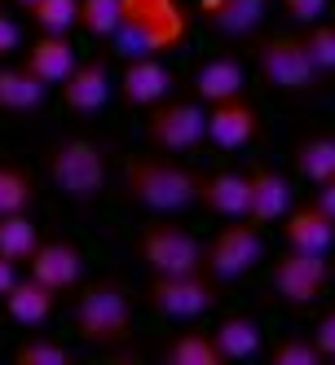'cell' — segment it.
Here are the masks:
<instances>
[{"label": "cell", "mask_w": 335, "mask_h": 365, "mask_svg": "<svg viewBox=\"0 0 335 365\" xmlns=\"http://www.w3.org/2000/svg\"><path fill=\"white\" fill-rule=\"evenodd\" d=\"M119 31L111 36V48L128 62V58H159L172 53L190 40L194 14L181 0H119Z\"/></svg>", "instance_id": "1"}, {"label": "cell", "mask_w": 335, "mask_h": 365, "mask_svg": "<svg viewBox=\"0 0 335 365\" xmlns=\"http://www.w3.org/2000/svg\"><path fill=\"white\" fill-rule=\"evenodd\" d=\"M124 190L137 207L154 216H172L199 202V172L172 163V159H128Z\"/></svg>", "instance_id": "2"}, {"label": "cell", "mask_w": 335, "mask_h": 365, "mask_svg": "<svg viewBox=\"0 0 335 365\" xmlns=\"http://www.w3.org/2000/svg\"><path fill=\"white\" fill-rule=\"evenodd\" d=\"M75 334L93 348H119L133 339V299L119 282H93L75 299Z\"/></svg>", "instance_id": "3"}, {"label": "cell", "mask_w": 335, "mask_h": 365, "mask_svg": "<svg viewBox=\"0 0 335 365\" xmlns=\"http://www.w3.org/2000/svg\"><path fill=\"white\" fill-rule=\"evenodd\" d=\"M49 180H54L71 202L89 207L106 190V154L89 137H62L49 150Z\"/></svg>", "instance_id": "4"}, {"label": "cell", "mask_w": 335, "mask_h": 365, "mask_svg": "<svg viewBox=\"0 0 335 365\" xmlns=\"http://www.w3.org/2000/svg\"><path fill=\"white\" fill-rule=\"evenodd\" d=\"M256 71L278 93H309L318 84V66L309 62V48L300 36H265L256 44Z\"/></svg>", "instance_id": "5"}, {"label": "cell", "mask_w": 335, "mask_h": 365, "mask_svg": "<svg viewBox=\"0 0 335 365\" xmlns=\"http://www.w3.org/2000/svg\"><path fill=\"white\" fill-rule=\"evenodd\" d=\"M146 137L154 150H168V154H186L199 141H208V115H203L199 101L186 97H164L154 101L150 115H146Z\"/></svg>", "instance_id": "6"}, {"label": "cell", "mask_w": 335, "mask_h": 365, "mask_svg": "<svg viewBox=\"0 0 335 365\" xmlns=\"http://www.w3.org/2000/svg\"><path fill=\"white\" fill-rule=\"evenodd\" d=\"M261 259H265V238H261V225L247 220V216L239 225H225L203 247V269L212 273V282H234V277L251 273Z\"/></svg>", "instance_id": "7"}, {"label": "cell", "mask_w": 335, "mask_h": 365, "mask_svg": "<svg viewBox=\"0 0 335 365\" xmlns=\"http://www.w3.org/2000/svg\"><path fill=\"white\" fill-rule=\"evenodd\" d=\"M146 304L159 312V317H172V322H194L203 312H212L216 304V286L212 277L203 273H154L150 286H146Z\"/></svg>", "instance_id": "8"}, {"label": "cell", "mask_w": 335, "mask_h": 365, "mask_svg": "<svg viewBox=\"0 0 335 365\" xmlns=\"http://www.w3.org/2000/svg\"><path fill=\"white\" fill-rule=\"evenodd\" d=\"M137 255L146 259L150 273H203V247L194 233H186L181 225H150L137 238Z\"/></svg>", "instance_id": "9"}, {"label": "cell", "mask_w": 335, "mask_h": 365, "mask_svg": "<svg viewBox=\"0 0 335 365\" xmlns=\"http://www.w3.org/2000/svg\"><path fill=\"white\" fill-rule=\"evenodd\" d=\"M326 282H331V264L322 259V251H296V247H287L274 259V291H278L282 304H291V308L314 304L326 291Z\"/></svg>", "instance_id": "10"}, {"label": "cell", "mask_w": 335, "mask_h": 365, "mask_svg": "<svg viewBox=\"0 0 335 365\" xmlns=\"http://www.w3.org/2000/svg\"><path fill=\"white\" fill-rule=\"evenodd\" d=\"M208 141L225 154L234 150H247L261 141V110L239 93V97H225V101H212L208 110Z\"/></svg>", "instance_id": "11"}, {"label": "cell", "mask_w": 335, "mask_h": 365, "mask_svg": "<svg viewBox=\"0 0 335 365\" xmlns=\"http://www.w3.org/2000/svg\"><path fill=\"white\" fill-rule=\"evenodd\" d=\"M111 93H115V84H111L106 62H101V58L75 62V71L62 80V106L75 110V115H97L111 101Z\"/></svg>", "instance_id": "12"}, {"label": "cell", "mask_w": 335, "mask_h": 365, "mask_svg": "<svg viewBox=\"0 0 335 365\" xmlns=\"http://www.w3.org/2000/svg\"><path fill=\"white\" fill-rule=\"evenodd\" d=\"M172 93V71L159 58H128L119 75V97L133 110H150L154 101H164Z\"/></svg>", "instance_id": "13"}, {"label": "cell", "mask_w": 335, "mask_h": 365, "mask_svg": "<svg viewBox=\"0 0 335 365\" xmlns=\"http://www.w3.org/2000/svg\"><path fill=\"white\" fill-rule=\"evenodd\" d=\"M291 212V180L274 172V168H256L247 172V220L256 225H274Z\"/></svg>", "instance_id": "14"}, {"label": "cell", "mask_w": 335, "mask_h": 365, "mask_svg": "<svg viewBox=\"0 0 335 365\" xmlns=\"http://www.w3.org/2000/svg\"><path fill=\"white\" fill-rule=\"evenodd\" d=\"M27 269L36 282H44L54 295L71 291L75 282H80V269H84V259H80V247H71V242H40L27 259Z\"/></svg>", "instance_id": "15"}, {"label": "cell", "mask_w": 335, "mask_h": 365, "mask_svg": "<svg viewBox=\"0 0 335 365\" xmlns=\"http://www.w3.org/2000/svg\"><path fill=\"white\" fill-rule=\"evenodd\" d=\"M282 242L296 247V251H331L335 242V220L322 212L318 202H304V207H291L282 216Z\"/></svg>", "instance_id": "16"}, {"label": "cell", "mask_w": 335, "mask_h": 365, "mask_svg": "<svg viewBox=\"0 0 335 365\" xmlns=\"http://www.w3.org/2000/svg\"><path fill=\"white\" fill-rule=\"evenodd\" d=\"M22 66H27L40 84H62L66 75L75 71V48L62 31H40L31 44H27V58H22Z\"/></svg>", "instance_id": "17"}, {"label": "cell", "mask_w": 335, "mask_h": 365, "mask_svg": "<svg viewBox=\"0 0 335 365\" xmlns=\"http://www.w3.org/2000/svg\"><path fill=\"white\" fill-rule=\"evenodd\" d=\"M199 202L208 212L225 216V220H243L247 216V176L239 172H199Z\"/></svg>", "instance_id": "18"}, {"label": "cell", "mask_w": 335, "mask_h": 365, "mask_svg": "<svg viewBox=\"0 0 335 365\" xmlns=\"http://www.w3.org/2000/svg\"><path fill=\"white\" fill-rule=\"evenodd\" d=\"M199 14L221 36H247V31L261 27L265 0H199Z\"/></svg>", "instance_id": "19"}, {"label": "cell", "mask_w": 335, "mask_h": 365, "mask_svg": "<svg viewBox=\"0 0 335 365\" xmlns=\"http://www.w3.org/2000/svg\"><path fill=\"white\" fill-rule=\"evenodd\" d=\"M247 84L243 75V62L239 58H208L199 71H194V97L199 101H225V97H239Z\"/></svg>", "instance_id": "20"}, {"label": "cell", "mask_w": 335, "mask_h": 365, "mask_svg": "<svg viewBox=\"0 0 335 365\" xmlns=\"http://www.w3.org/2000/svg\"><path fill=\"white\" fill-rule=\"evenodd\" d=\"M54 291H49L44 282H36V277H22V282H14L9 286V295H5V308H9V317L18 322V326H27V330H36V326H44L49 317H54Z\"/></svg>", "instance_id": "21"}, {"label": "cell", "mask_w": 335, "mask_h": 365, "mask_svg": "<svg viewBox=\"0 0 335 365\" xmlns=\"http://www.w3.org/2000/svg\"><path fill=\"white\" fill-rule=\"evenodd\" d=\"M49 84H40L27 66H0V110L5 115H31L44 106Z\"/></svg>", "instance_id": "22"}, {"label": "cell", "mask_w": 335, "mask_h": 365, "mask_svg": "<svg viewBox=\"0 0 335 365\" xmlns=\"http://www.w3.org/2000/svg\"><path fill=\"white\" fill-rule=\"evenodd\" d=\"M212 339H216L221 361H251L256 352H261V322L247 317V312H239V317H225L212 330Z\"/></svg>", "instance_id": "23"}, {"label": "cell", "mask_w": 335, "mask_h": 365, "mask_svg": "<svg viewBox=\"0 0 335 365\" xmlns=\"http://www.w3.org/2000/svg\"><path fill=\"white\" fill-rule=\"evenodd\" d=\"M36 247H40V233H36V220L27 212L0 216V255L14 259V264H27Z\"/></svg>", "instance_id": "24"}, {"label": "cell", "mask_w": 335, "mask_h": 365, "mask_svg": "<svg viewBox=\"0 0 335 365\" xmlns=\"http://www.w3.org/2000/svg\"><path fill=\"white\" fill-rule=\"evenodd\" d=\"M164 361L168 365H221V352H216V339L203 334V330H186L164 344Z\"/></svg>", "instance_id": "25"}, {"label": "cell", "mask_w": 335, "mask_h": 365, "mask_svg": "<svg viewBox=\"0 0 335 365\" xmlns=\"http://www.w3.org/2000/svg\"><path fill=\"white\" fill-rule=\"evenodd\" d=\"M296 172L304 180H314V185H322V180H335V137H309L296 145Z\"/></svg>", "instance_id": "26"}, {"label": "cell", "mask_w": 335, "mask_h": 365, "mask_svg": "<svg viewBox=\"0 0 335 365\" xmlns=\"http://www.w3.org/2000/svg\"><path fill=\"white\" fill-rule=\"evenodd\" d=\"M119 14H124L119 0H80V18H75V27H84L93 40H111L119 31Z\"/></svg>", "instance_id": "27"}, {"label": "cell", "mask_w": 335, "mask_h": 365, "mask_svg": "<svg viewBox=\"0 0 335 365\" xmlns=\"http://www.w3.org/2000/svg\"><path fill=\"white\" fill-rule=\"evenodd\" d=\"M36 198L31 190V176L14 168V163H0V216H9V212H27Z\"/></svg>", "instance_id": "28"}, {"label": "cell", "mask_w": 335, "mask_h": 365, "mask_svg": "<svg viewBox=\"0 0 335 365\" xmlns=\"http://www.w3.org/2000/svg\"><path fill=\"white\" fill-rule=\"evenodd\" d=\"M300 40L318 75H335V22H309V31H300Z\"/></svg>", "instance_id": "29"}, {"label": "cell", "mask_w": 335, "mask_h": 365, "mask_svg": "<svg viewBox=\"0 0 335 365\" xmlns=\"http://www.w3.org/2000/svg\"><path fill=\"white\" fill-rule=\"evenodd\" d=\"M27 14L40 31H62L66 36L75 27V18H80V0H36Z\"/></svg>", "instance_id": "30"}, {"label": "cell", "mask_w": 335, "mask_h": 365, "mask_svg": "<svg viewBox=\"0 0 335 365\" xmlns=\"http://www.w3.org/2000/svg\"><path fill=\"white\" fill-rule=\"evenodd\" d=\"M18 365H66L71 361V348L58 344V339H27L18 352H14Z\"/></svg>", "instance_id": "31"}, {"label": "cell", "mask_w": 335, "mask_h": 365, "mask_svg": "<svg viewBox=\"0 0 335 365\" xmlns=\"http://www.w3.org/2000/svg\"><path fill=\"white\" fill-rule=\"evenodd\" d=\"M322 352L314 339H278L269 348V365H318Z\"/></svg>", "instance_id": "32"}, {"label": "cell", "mask_w": 335, "mask_h": 365, "mask_svg": "<svg viewBox=\"0 0 335 365\" xmlns=\"http://www.w3.org/2000/svg\"><path fill=\"white\" fill-rule=\"evenodd\" d=\"M326 5H331V0H282L287 18H296V22H318L326 14Z\"/></svg>", "instance_id": "33"}, {"label": "cell", "mask_w": 335, "mask_h": 365, "mask_svg": "<svg viewBox=\"0 0 335 365\" xmlns=\"http://www.w3.org/2000/svg\"><path fill=\"white\" fill-rule=\"evenodd\" d=\"M22 48V31H18V22L9 14H0V62H5L9 53H18Z\"/></svg>", "instance_id": "34"}, {"label": "cell", "mask_w": 335, "mask_h": 365, "mask_svg": "<svg viewBox=\"0 0 335 365\" xmlns=\"http://www.w3.org/2000/svg\"><path fill=\"white\" fill-rule=\"evenodd\" d=\"M314 344H318V352H322V356H331V361H335V308H331L326 317L318 322V330H314Z\"/></svg>", "instance_id": "35"}, {"label": "cell", "mask_w": 335, "mask_h": 365, "mask_svg": "<svg viewBox=\"0 0 335 365\" xmlns=\"http://www.w3.org/2000/svg\"><path fill=\"white\" fill-rule=\"evenodd\" d=\"M318 207H322V212L335 220V180H322V185H318V198H314Z\"/></svg>", "instance_id": "36"}, {"label": "cell", "mask_w": 335, "mask_h": 365, "mask_svg": "<svg viewBox=\"0 0 335 365\" xmlns=\"http://www.w3.org/2000/svg\"><path fill=\"white\" fill-rule=\"evenodd\" d=\"M14 282H18V264L0 255V295H9V286H14Z\"/></svg>", "instance_id": "37"}, {"label": "cell", "mask_w": 335, "mask_h": 365, "mask_svg": "<svg viewBox=\"0 0 335 365\" xmlns=\"http://www.w3.org/2000/svg\"><path fill=\"white\" fill-rule=\"evenodd\" d=\"M14 5H22V9H31V5H36V0H14Z\"/></svg>", "instance_id": "38"}]
</instances>
